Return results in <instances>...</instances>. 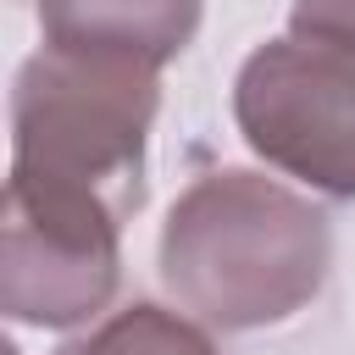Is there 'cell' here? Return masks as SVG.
Masks as SVG:
<instances>
[{
    "mask_svg": "<svg viewBox=\"0 0 355 355\" xmlns=\"http://www.w3.org/2000/svg\"><path fill=\"white\" fill-rule=\"evenodd\" d=\"M33 11L44 44L166 67L194 44L205 0H39Z\"/></svg>",
    "mask_w": 355,
    "mask_h": 355,
    "instance_id": "5b68a950",
    "label": "cell"
},
{
    "mask_svg": "<svg viewBox=\"0 0 355 355\" xmlns=\"http://www.w3.org/2000/svg\"><path fill=\"white\" fill-rule=\"evenodd\" d=\"M122 283V205L55 178H6L0 311L22 327H83Z\"/></svg>",
    "mask_w": 355,
    "mask_h": 355,
    "instance_id": "3957f363",
    "label": "cell"
},
{
    "mask_svg": "<svg viewBox=\"0 0 355 355\" xmlns=\"http://www.w3.org/2000/svg\"><path fill=\"white\" fill-rule=\"evenodd\" d=\"M161 111V67L39 44L11 83V172L100 189L144 205V144Z\"/></svg>",
    "mask_w": 355,
    "mask_h": 355,
    "instance_id": "7a4b0ae2",
    "label": "cell"
},
{
    "mask_svg": "<svg viewBox=\"0 0 355 355\" xmlns=\"http://www.w3.org/2000/svg\"><path fill=\"white\" fill-rule=\"evenodd\" d=\"M55 355H216L205 322L166 311L155 300H133L111 316H100L89 333L67 338Z\"/></svg>",
    "mask_w": 355,
    "mask_h": 355,
    "instance_id": "8992f818",
    "label": "cell"
},
{
    "mask_svg": "<svg viewBox=\"0 0 355 355\" xmlns=\"http://www.w3.org/2000/svg\"><path fill=\"white\" fill-rule=\"evenodd\" d=\"M288 33L355 55V0H294L288 6Z\"/></svg>",
    "mask_w": 355,
    "mask_h": 355,
    "instance_id": "52a82bcc",
    "label": "cell"
},
{
    "mask_svg": "<svg viewBox=\"0 0 355 355\" xmlns=\"http://www.w3.org/2000/svg\"><path fill=\"white\" fill-rule=\"evenodd\" d=\"M244 144L316 194L355 200V55L311 39H266L233 78Z\"/></svg>",
    "mask_w": 355,
    "mask_h": 355,
    "instance_id": "277c9868",
    "label": "cell"
},
{
    "mask_svg": "<svg viewBox=\"0 0 355 355\" xmlns=\"http://www.w3.org/2000/svg\"><path fill=\"white\" fill-rule=\"evenodd\" d=\"M155 266L178 311L222 333H255L300 316L322 294L333 222L266 172L216 166L172 200Z\"/></svg>",
    "mask_w": 355,
    "mask_h": 355,
    "instance_id": "6da1fadb",
    "label": "cell"
}]
</instances>
